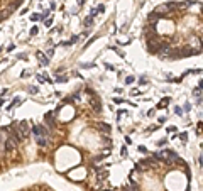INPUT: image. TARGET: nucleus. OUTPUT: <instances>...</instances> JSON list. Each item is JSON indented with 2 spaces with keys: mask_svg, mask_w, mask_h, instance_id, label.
<instances>
[{
  "mask_svg": "<svg viewBox=\"0 0 203 191\" xmlns=\"http://www.w3.org/2000/svg\"><path fill=\"white\" fill-rule=\"evenodd\" d=\"M56 81H58V83H63V81H66V76H58Z\"/></svg>",
  "mask_w": 203,
  "mask_h": 191,
  "instance_id": "15",
  "label": "nucleus"
},
{
  "mask_svg": "<svg viewBox=\"0 0 203 191\" xmlns=\"http://www.w3.org/2000/svg\"><path fill=\"white\" fill-rule=\"evenodd\" d=\"M51 24H53V19H48V20H46V27H49Z\"/></svg>",
  "mask_w": 203,
  "mask_h": 191,
  "instance_id": "17",
  "label": "nucleus"
},
{
  "mask_svg": "<svg viewBox=\"0 0 203 191\" xmlns=\"http://www.w3.org/2000/svg\"><path fill=\"white\" fill-rule=\"evenodd\" d=\"M159 46H161L159 41H154V39L147 41V49H149V53H152V54H156V53L159 51Z\"/></svg>",
  "mask_w": 203,
  "mask_h": 191,
  "instance_id": "3",
  "label": "nucleus"
},
{
  "mask_svg": "<svg viewBox=\"0 0 203 191\" xmlns=\"http://www.w3.org/2000/svg\"><path fill=\"white\" fill-rule=\"evenodd\" d=\"M93 24V17H86L85 19V27H90Z\"/></svg>",
  "mask_w": 203,
  "mask_h": 191,
  "instance_id": "10",
  "label": "nucleus"
},
{
  "mask_svg": "<svg viewBox=\"0 0 203 191\" xmlns=\"http://www.w3.org/2000/svg\"><path fill=\"white\" fill-rule=\"evenodd\" d=\"M36 56L39 58V61H41V63H43V64H48V63H49V59H48V58H44V54H43V53H36Z\"/></svg>",
  "mask_w": 203,
  "mask_h": 191,
  "instance_id": "6",
  "label": "nucleus"
},
{
  "mask_svg": "<svg viewBox=\"0 0 203 191\" xmlns=\"http://www.w3.org/2000/svg\"><path fill=\"white\" fill-rule=\"evenodd\" d=\"M29 91H31V93H37V88H32V86H31V88H29Z\"/></svg>",
  "mask_w": 203,
  "mask_h": 191,
  "instance_id": "19",
  "label": "nucleus"
},
{
  "mask_svg": "<svg viewBox=\"0 0 203 191\" xmlns=\"http://www.w3.org/2000/svg\"><path fill=\"white\" fill-rule=\"evenodd\" d=\"M98 127H100V128H103V130H105V132H109V130H110V127L107 125V123H100V125H98Z\"/></svg>",
  "mask_w": 203,
  "mask_h": 191,
  "instance_id": "12",
  "label": "nucleus"
},
{
  "mask_svg": "<svg viewBox=\"0 0 203 191\" xmlns=\"http://www.w3.org/2000/svg\"><path fill=\"white\" fill-rule=\"evenodd\" d=\"M3 105V100H2V98H0V107H2Z\"/></svg>",
  "mask_w": 203,
  "mask_h": 191,
  "instance_id": "20",
  "label": "nucleus"
},
{
  "mask_svg": "<svg viewBox=\"0 0 203 191\" xmlns=\"http://www.w3.org/2000/svg\"><path fill=\"white\" fill-rule=\"evenodd\" d=\"M32 134H34V137H37V135L48 137V128L44 125H34V127H32Z\"/></svg>",
  "mask_w": 203,
  "mask_h": 191,
  "instance_id": "2",
  "label": "nucleus"
},
{
  "mask_svg": "<svg viewBox=\"0 0 203 191\" xmlns=\"http://www.w3.org/2000/svg\"><path fill=\"white\" fill-rule=\"evenodd\" d=\"M37 80H39L41 83H53L48 76H43V74H37Z\"/></svg>",
  "mask_w": 203,
  "mask_h": 191,
  "instance_id": "7",
  "label": "nucleus"
},
{
  "mask_svg": "<svg viewBox=\"0 0 203 191\" xmlns=\"http://www.w3.org/2000/svg\"><path fill=\"white\" fill-rule=\"evenodd\" d=\"M180 139L183 140V142H186V140H188V134H185V132H183V134H180Z\"/></svg>",
  "mask_w": 203,
  "mask_h": 191,
  "instance_id": "13",
  "label": "nucleus"
},
{
  "mask_svg": "<svg viewBox=\"0 0 203 191\" xmlns=\"http://www.w3.org/2000/svg\"><path fill=\"white\" fill-rule=\"evenodd\" d=\"M157 159H173V161H176L178 159V156L175 154L173 151H169V149H166V151H163V152H159V154H156Z\"/></svg>",
  "mask_w": 203,
  "mask_h": 191,
  "instance_id": "1",
  "label": "nucleus"
},
{
  "mask_svg": "<svg viewBox=\"0 0 203 191\" xmlns=\"http://www.w3.org/2000/svg\"><path fill=\"white\" fill-rule=\"evenodd\" d=\"M31 20H34V22H36V20H41V14H32Z\"/></svg>",
  "mask_w": 203,
  "mask_h": 191,
  "instance_id": "11",
  "label": "nucleus"
},
{
  "mask_svg": "<svg viewBox=\"0 0 203 191\" xmlns=\"http://www.w3.org/2000/svg\"><path fill=\"white\" fill-rule=\"evenodd\" d=\"M92 105H93L95 112H100V110H102V105H100V103H98L97 100H92Z\"/></svg>",
  "mask_w": 203,
  "mask_h": 191,
  "instance_id": "9",
  "label": "nucleus"
},
{
  "mask_svg": "<svg viewBox=\"0 0 203 191\" xmlns=\"http://www.w3.org/2000/svg\"><path fill=\"white\" fill-rule=\"evenodd\" d=\"M139 151H140V152H147V149L144 147V146H140V147H139Z\"/></svg>",
  "mask_w": 203,
  "mask_h": 191,
  "instance_id": "18",
  "label": "nucleus"
},
{
  "mask_svg": "<svg viewBox=\"0 0 203 191\" xmlns=\"http://www.w3.org/2000/svg\"><path fill=\"white\" fill-rule=\"evenodd\" d=\"M31 34H32V36L37 34V27H32V29H31Z\"/></svg>",
  "mask_w": 203,
  "mask_h": 191,
  "instance_id": "16",
  "label": "nucleus"
},
{
  "mask_svg": "<svg viewBox=\"0 0 203 191\" xmlns=\"http://www.w3.org/2000/svg\"><path fill=\"white\" fill-rule=\"evenodd\" d=\"M125 83H127V85H130V83H134V76H127V78H125Z\"/></svg>",
  "mask_w": 203,
  "mask_h": 191,
  "instance_id": "14",
  "label": "nucleus"
},
{
  "mask_svg": "<svg viewBox=\"0 0 203 191\" xmlns=\"http://www.w3.org/2000/svg\"><path fill=\"white\" fill-rule=\"evenodd\" d=\"M169 103V98H163V100H161L159 103H157V108H163V107H166Z\"/></svg>",
  "mask_w": 203,
  "mask_h": 191,
  "instance_id": "8",
  "label": "nucleus"
},
{
  "mask_svg": "<svg viewBox=\"0 0 203 191\" xmlns=\"http://www.w3.org/2000/svg\"><path fill=\"white\" fill-rule=\"evenodd\" d=\"M44 118H46V123H48V125H49V127H53V123H54V120H53V112L46 113V117H44Z\"/></svg>",
  "mask_w": 203,
  "mask_h": 191,
  "instance_id": "5",
  "label": "nucleus"
},
{
  "mask_svg": "<svg viewBox=\"0 0 203 191\" xmlns=\"http://www.w3.org/2000/svg\"><path fill=\"white\" fill-rule=\"evenodd\" d=\"M149 22H151V24H154V22H157V20H159V19H163V14H159V12H151V14H149Z\"/></svg>",
  "mask_w": 203,
  "mask_h": 191,
  "instance_id": "4",
  "label": "nucleus"
}]
</instances>
